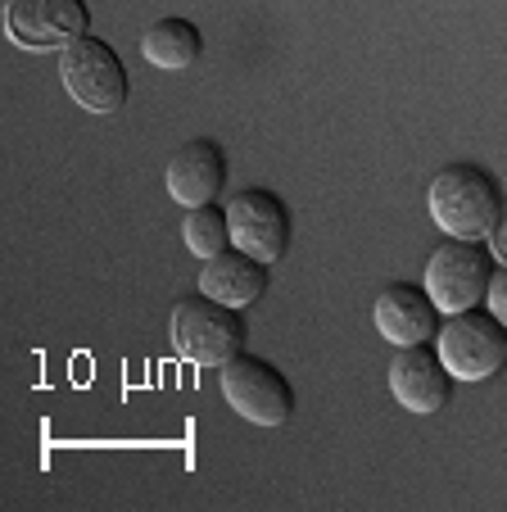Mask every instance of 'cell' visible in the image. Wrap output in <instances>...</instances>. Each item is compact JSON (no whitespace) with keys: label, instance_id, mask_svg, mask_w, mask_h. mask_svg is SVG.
Returning <instances> with one entry per match:
<instances>
[{"label":"cell","instance_id":"6da1fadb","mask_svg":"<svg viewBox=\"0 0 507 512\" xmlns=\"http://www.w3.org/2000/svg\"><path fill=\"white\" fill-rule=\"evenodd\" d=\"M503 186L494 182V173L476 164H449L431 177V218L444 236L453 241H489L498 213H503Z\"/></svg>","mask_w":507,"mask_h":512},{"label":"cell","instance_id":"7a4b0ae2","mask_svg":"<svg viewBox=\"0 0 507 512\" xmlns=\"http://www.w3.org/2000/svg\"><path fill=\"white\" fill-rule=\"evenodd\" d=\"M435 354L453 381H489L507 368V327L489 309L449 313L435 331Z\"/></svg>","mask_w":507,"mask_h":512},{"label":"cell","instance_id":"3957f363","mask_svg":"<svg viewBox=\"0 0 507 512\" xmlns=\"http://www.w3.org/2000/svg\"><path fill=\"white\" fill-rule=\"evenodd\" d=\"M173 349L191 363V368H222L240 354L245 345V318L240 309L209 300V295H191L173 309Z\"/></svg>","mask_w":507,"mask_h":512},{"label":"cell","instance_id":"277c9868","mask_svg":"<svg viewBox=\"0 0 507 512\" xmlns=\"http://www.w3.org/2000/svg\"><path fill=\"white\" fill-rule=\"evenodd\" d=\"M59 82L87 114H118L127 105V91H132L118 50L96 37H82L68 50H59Z\"/></svg>","mask_w":507,"mask_h":512},{"label":"cell","instance_id":"5b68a950","mask_svg":"<svg viewBox=\"0 0 507 512\" xmlns=\"http://www.w3.org/2000/svg\"><path fill=\"white\" fill-rule=\"evenodd\" d=\"M489 277H494V254L480 250V241H453L449 236L426 259V295L444 318L480 309L489 295Z\"/></svg>","mask_w":507,"mask_h":512},{"label":"cell","instance_id":"8992f818","mask_svg":"<svg viewBox=\"0 0 507 512\" xmlns=\"http://www.w3.org/2000/svg\"><path fill=\"white\" fill-rule=\"evenodd\" d=\"M222 395L245 422L254 426H286L295 413V386L272 368L268 358L236 354L231 363H222Z\"/></svg>","mask_w":507,"mask_h":512},{"label":"cell","instance_id":"52a82bcc","mask_svg":"<svg viewBox=\"0 0 507 512\" xmlns=\"http://www.w3.org/2000/svg\"><path fill=\"white\" fill-rule=\"evenodd\" d=\"M227 227H231V245L245 250L249 259L259 263H277L286 259V245H290V209L281 204V195L272 191H236L227 204Z\"/></svg>","mask_w":507,"mask_h":512},{"label":"cell","instance_id":"ba28073f","mask_svg":"<svg viewBox=\"0 0 507 512\" xmlns=\"http://www.w3.org/2000/svg\"><path fill=\"white\" fill-rule=\"evenodd\" d=\"M87 28V0H5V32L23 50H68Z\"/></svg>","mask_w":507,"mask_h":512},{"label":"cell","instance_id":"9c48e42d","mask_svg":"<svg viewBox=\"0 0 507 512\" xmlns=\"http://www.w3.org/2000/svg\"><path fill=\"white\" fill-rule=\"evenodd\" d=\"M390 395L399 399L408 413L426 417V413H440L453 395V377L449 368L440 363V354L426 345H403L390 363Z\"/></svg>","mask_w":507,"mask_h":512},{"label":"cell","instance_id":"30bf717a","mask_svg":"<svg viewBox=\"0 0 507 512\" xmlns=\"http://www.w3.org/2000/svg\"><path fill=\"white\" fill-rule=\"evenodd\" d=\"M168 195H173L182 209H200V204H213L218 191L227 186V155H222V145L209 141V136H195L168 159Z\"/></svg>","mask_w":507,"mask_h":512},{"label":"cell","instance_id":"8fae6325","mask_svg":"<svg viewBox=\"0 0 507 512\" xmlns=\"http://www.w3.org/2000/svg\"><path fill=\"white\" fill-rule=\"evenodd\" d=\"M440 318L444 313L435 309V300L426 295V286H385L381 295H376V309H372V322L376 331H381L390 345H426V340H435V331H440Z\"/></svg>","mask_w":507,"mask_h":512},{"label":"cell","instance_id":"7c38bea8","mask_svg":"<svg viewBox=\"0 0 507 512\" xmlns=\"http://www.w3.org/2000/svg\"><path fill=\"white\" fill-rule=\"evenodd\" d=\"M200 295L227 304V309H249L268 295V263L249 259L245 250H222L213 259H204L200 268Z\"/></svg>","mask_w":507,"mask_h":512},{"label":"cell","instance_id":"4fadbf2b","mask_svg":"<svg viewBox=\"0 0 507 512\" xmlns=\"http://www.w3.org/2000/svg\"><path fill=\"white\" fill-rule=\"evenodd\" d=\"M141 55H145V64L163 68V73H186V68L200 64L204 37L191 19H159L145 28Z\"/></svg>","mask_w":507,"mask_h":512},{"label":"cell","instance_id":"5bb4252c","mask_svg":"<svg viewBox=\"0 0 507 512\" xmlns=\"http://www.w3.org/2000/svg\"><path fill=\"white\" fill-rule=\"evenodd\" d=\"M182 241H186V250H191L195 259H213V254L231 250L227 209H222V204H200V209H186Z\"/></svg>","mask_w":507,"mask_h":512},{"label":"cell","instance_id":"9a60e30c","mask_svg":"<svg viewBox=\"0 0 507 512\" xmlns=\"http://www.w3.org/2000/svg\"><path fill=\"white\" fill-rule=\"evenodd\" d=\"M485 304H489V313H494V318L507 327V263H498L494 277H489V295H485Z\"/></svg>","mask_w":507,"mask_h":512},{"label":"cell","instance_id":"2e32d148","mask_svg":"<svg viewBox=\"0 0 507 512\" xmlns=\"http://www.w3.org/2000/svg\"><path fill=\"white\" fill-rule=\"evenodd\" d=\"M489 254H494L498 263H507V200H503V213H498L494 232H489Z\"/></svg>","mask_w":507,"mask_h":512}]
</instances>
